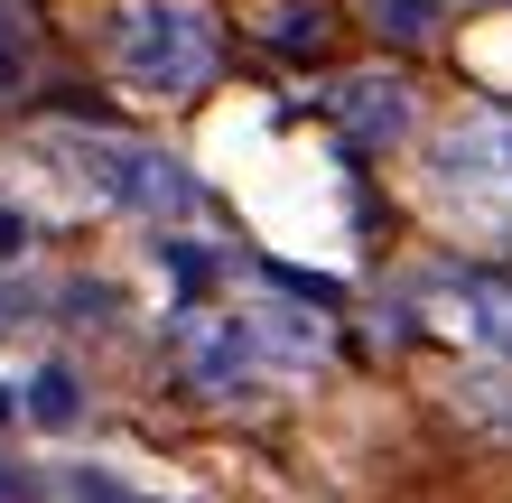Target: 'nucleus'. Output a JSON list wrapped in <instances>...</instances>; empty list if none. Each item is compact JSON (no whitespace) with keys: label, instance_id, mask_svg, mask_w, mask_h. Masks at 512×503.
<instances>
[{"label":"nucleus","instance_id":"nucleus-9","mask_svg":"<svg viewBox=\"0 0 512 503\" xmlns=\"http://www.w3.org/2000/svg\"><path fill=\"white\" fill-rule=\"evenodd\" d=\"M66 503H140V494H122L112 476H94V466H75V476H66Z\"/></svg>","mask_w":512,"mask_h":503},{"label":"nucleus","instance_id":"nucleus-10","mask_svg":"<svg viewBox=\"0 0 512 503\" xmlns=\"http://www.w3.org/2000/svg\"><path fill=\"white\" fill-rule=\"evenodd\" d=\"M0 503H28V476H19V466H0Z\"/></svg>","mask_w":512,"mask_h":503},{"label":"nucleus","instance_id":"nucleus-8","mask_svg":"<svg viewBox=\"0 0 512 503\" xmlns=\"http://www.w3.org/2000/svg\"><path fill=\"white\" fill-rule=\"evenodd\" d=\"M373 19H382L401 47H410V38L429 47V38H438V0H373Z\"/></svg>","mask_w":512,"mask_h":503},{"label":"nucleus","instance_id":"nucleus-4","mask_svg":"<svg viewBox=\"0 0 512 503\" xmlns=\"http://www.w3.org/2000/svg\"><path fill=\"white\" fill-rule=\"evenodd\" d=\"M168 354H177V382L205 392V401L261 392V354H252L243 308H177V317H168Z\"/></svg>","mask_w":512,"mask_h":503},{"label":"nucleus","instance_id":"nucleus-7","mask_svg":"<svg viewBox=\"0 0 512 503\" xmlns=\"http://www.w3.org/2000/svg\"><path fill=\"white\" fill-rule=\"evenodd\" d=\"M19 420H28V429H75V420H84V382H75L66 364H38V373L19 382Z\"/></svg>","mask_w":512,"mask_h":503},{"label":"nucleus","instance_id":"nucleus-1","mask_svg":"<svg viewBox=\"0 0 512 503\" xmlns=\"http://www.w3.org/2000/svg\"><path fill=\"white\" fill-rule=\"evenodd\" d=\"M47 159L66 168L84 196L122 205V215H205L196 168H177L168 150H149V140H131V131H84V122H56V131H47Z\"/></svg>","mask_w":512,"mask_h":503},{"label":"nucleus","instance_id":"nucleus-3","mask_svg":"<svg viewBox=\"0 0 512 503\" xmlns=\"http://www.w3.org/2000/svg\"><path fill=\"white\" fill-rule=\"evenodd\" d=\"M112 66H122L140 94L159 103H187L224 75V28L205 0H131L112 19Z\"/></svg>","mask_w":512,"mask_h":503},{"label":"nucleus","instance_id":"nucleus-6","mask_svg":"<svg viewBox=\"0 0 512 503\" xmlns=\"http://www.w3.org/2000/svg\"><path fill=\"white\" fill-rule=\"evenodd\" d=\"M429 289L457 308V327L485 354H512V280H494V271H438Z\"/></svg>","mask_w":512,"mask_h":503},{"label":"nucleus","instance_id":"nucleus-5","mask_svg":"<svg viewBox=\"0 0 512 503\" xmlns=\"http://www.w3.org/2000/svg\"><path fill=\"white\" fill-rule=\"evenodd\" d=\"M326 112H336V131L364 140V150H391V140H410V122H419V103H410L401 75H345Z\"/></svg>","mask_w":512,"mask_h":503},{"label":"nucleus","instance_id":"nucleus-2","mask_svg":"<svg viewBox=\"0 0 512 503\" xmlns=\"http://www.w3.org/2000/svg\"><path fill=\"white\" fill-rule=\"evenodd\" d=\"M429 196L485 243H512V103H466L429 140Z\"/></svg>","mask_w":512,"mask_h":503}]
</instances>
